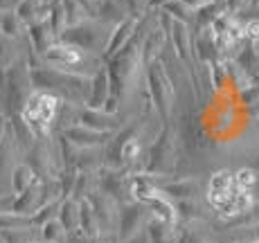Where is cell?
<instances>
[{
  "mask_svg": "<svg viewBox=\"0 0 259 243\" xmlns=\"http://www.w3.org/2000/svg\"><path fill=\"white\" fill-rule=\"evenodd\" d=\"M243 34L250 38H255V41H259V21H250L243 27Z\"/></svg>",
  "mask_w": 259,
  "mask_h": 243,
  "instance_id": "cell-10",
  "label": "cell"
},
{
  "mask_svg": "<svg viewBox=\"0 0 259 243\" xmlns=\"http://www.w3.org/2000/svg\"><path fill=\"white\" fill-rule=\"evenodd\" d=\"M46 59L52 63H63V66H77L83 57L72 45H52L46 50Z\"/></svg>",
  "mask_w": 259,
  "mask_h": 243,
  "instance_id": "cell-4",
  "label": "cell"
},
{
  "mask_svg": "<svg viewBox=\"0 0 259 243\" xmlns=\"http://www.w3.org/2000/svg\"><path fill=\"white\" fill-rule=\"evenodd\" d=\"M0 29H3L5 34H9V36H14L18 29V18L12 16V14H5V16L0 18Z\"/></svg>",
  "mask_w": 259,
  "mask_h": 243,
  "instance_id": "cell-8",
  "label": "cell"
},
{
  "mask_svg": "<svg viewBox=\"0 0 259 243\" xmlns=\"http://www.w3.org/2000/svg\"><path fill=\"white\" fill-rule=\"evenodd\" d=\"M38 7H41V0H21L18 7H16V18L18 21H23V23L34 21Z\"/></svg>",
  "mask_w": 259,
  "mask_h": 243,
  "instance_id": "cell-5",
  "label": "cell"
},
{
  "mask_svg": "<svg viewBox=\"0 0 259 243\" xmlns=\"http://www.w3.org/2000/svg\"><path fill=\"white\" fill-rule=\"evenodd\" d=\"M57 97L48 95V92H34L29 97L27 106H25V122L34 128L36 133H48L50 122L57 115Z\"/></svg>",
  "mask_w": 259,
  "mask_h": 243,
  "instance_id": "cell-1",
  "label": "cell"
},
{
  "mask_svg": "<svg viewBox=\"0 0 259 243\" xmlns=\"http://www.w3.org/2000/svg\"><path fill=\"white\" fill-rule=\"evenodd\" d=\"M138 153H140V142L138 140H126L122 147V158L124 160H136Z\"/></svg>",
  "mask_w": 259,
  "mask_h": 243,
  "instance_id": "cell-9",
  "label": "cell"
},
{
  "mask_svg": "<svg viewBox=\"0 0 259 243\" xmlns=\"http://www.w3.org/2000/svg\"><path fill=\"white\" fill-rule=\"evenodd\" d=\"M136 196L147 203V205H151L153 210H156V216L165 223V225H171V223L176 221V210H174V205L162 194L153 191L147 182H142L140 187H136Z\"/></svg>",
  "mask_w": 259,
  "mask_h": 243,
  "instance_id": "cell-3",
  "label": "cell"
},
{
  "mask_svg": "<svg viewBox=\"0 0 259 243\" xmlns=\"http://www.w3.org/2000/svg\"><path fill=\"white\" fill-rule=\"evenodd\" d=\"M235 185L230 171H217L210 178V203L223 216H235L232 201H235Z\"/></svg>",
  "mask_w": 259,
  "mask_h": 243,
  "instance_id": "cell-2",
  "label": "cell"
},
{
  "mask_svg": "<svg viewBox=\"0 0 259 243\" xmlns=\"http://www.w3.org/2000/svg\"><path fill=\"white\" fill-rule=\"evenodd\" d=\"M43 239L48 243H54L61 239V225H59V221H50L43 225Z\"/></svg>",
  "mask_w": 259,
  "mask_h": 243,
  "instance_id": "cell-7",
  "label": "cell"
},
{
  "mask_svg": "<svg viewBox=\"0 0 259 243\" xmlns=\"http://www.w3.org/2000/svg\"><path fill=\"white\" fill-rule=\"evenodd\" d=\"M257 182V173L252 169H239L232 176V185L235 189H252V185Z\"/></svg>",
  "mask_w": 259,
  "mask_h": 243,
  "instance_id": "cell-6",
  "label": "cell"
}]
</instances>
